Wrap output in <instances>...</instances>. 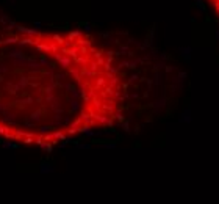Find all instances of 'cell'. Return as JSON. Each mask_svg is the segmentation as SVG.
Masks as SVG:
<instances>
[{"label":"cell","instance_id":"6da1fadb","mask_svg":"<svg viewBox=\"0 0 219 204\" xmlns=\"http://www.w3.org/2000/svg\"><path fill=\"white\" fill-rule=\"evenodd\" d=\"M119 55L83 30L0 31V140L52 149L113 130L129 112Z\"/></svg>","mask_w":219,"mask_h":204},{"label":"cell","instance_id":"7a4b0ae2","mask_svg":"<svg viewBox=\"0 0 219 204\" xmlns=\"http://www.w3.org/2000/svg\"><path fill=\"white\" fill-rule=\"evenodd\" d=\"M208 2V5L211 6V10H213V13L216 14V17L219 19V0H207Z\"/></svg>","mask_w":219,"mask_h":204}]
</instances>
